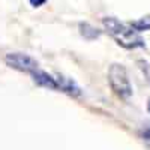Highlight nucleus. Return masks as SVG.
I'll use <instances>...</instances> for the list:
<instances>
[{
    "label": "nucleus",
    "instance_id": "1",
    "mask_svg": "<svg viewBox=\"0 0 150 150\" xmlns=\"http://www.w3.org/2000/svg\"><path fill=\"white\" fill-rule=\"evenodd\" d=\"M102 24L105 30L114 38L116 42L119 45H122L123 48H140L144 45L143 38L140 36V33L137 32L135 29H132L131 26L125 23H120L119 20L112 18V17H107L102 20Z\"/></svg>",
    "mask_w": 150,
    "mask_h": 150
},
{
    "label": "nucleus",
    "instance_id": "2",
    "mask_svg": "<svg viewBox=\"0 0 150 150\" xmlns=\"http://www.w3.org/2000/svg\"><path fill=\"white\" fill-rule=\"evenodd\" d=\"M108 83L111 90L122 99H129L132 96V84L128 71L122 65H111L108 69Z\"/></svg>",
    "mask_w": 150,
    "mask_h": 150
},
{
    "label": "nucleus",
    "instance_id": "3",
    "mask_svg": "<svg viewBox=\"0 0 150 150\" xmlns=\"http://www.w3.org/2000/svg\"><path fill=\"white\" fill-rule=\"evenodd\" d=\"M6 65L15 71L26 72V74H33L35 71L39 69V63L29 54L24 53H8L5 57Z\"/></svg>",
    "mask_w": 150,
    "mask_h": 150
},
{
    "label": "nucleus",
    "instance_id": "4",
    "mask_svg": "<svg viewBox=\"0 0 150 150\" xmlns=\"http://www.w3.org/2000/svg\"><path fill=\"white\" fill-rule=\"evenodd\" d=\"M56 78H57V90L59 92H63L69 96H80L81 95L80 86L74 80L63 77V75H56Z\"/></svg>",
    "mask_w": 150,
    "mask_h": 150
},
{
    "label": "nucleus",
    "instance_id": "5",
    "mask_svg": "<svg viewBox=\"0 0 150 150\" xmlns=\"http://www.w3.org/2000/svg\"><path fill=\"white\" fill-rule=\"evenodd\" d=\"M32 77L35 80V83L41 87H45V89H50V90H57V78L56 75H51L45 71H41L38 69L32 74Z\"/></svg>",
    "mask_w": 150,
    "mask_h": 150
},
{
    "label": "nucleus",
    "instance_id": "6",
    "mask_svg": "<svg viewBox=\"0 0 150 150\" xmlns=\"http://www.w3.org/2000/svg\"><path fill=\"white\" fill-rule=\"evenodd\" d=\"M78 29H80V35L87 41L98 39V38L101 36V30H98L96 27H93L92 24H89V23H80Z\"/></svg>",
    "mask_w": 150,
    "mask_h": 150
},
{
    "label": "nucleus",
    "instance_id": "7",
    "mask_svg": "<svg viewBox=\"0 0 150 150\" xmlns=\"http://www.w3.org/2000/svg\"><path fill=\"white\" fill-rule=\"evenodd\" d=\"M131 27H132V29H135L137 32L149 30V29H150V15H147V17H144V18L138 20V21H134V23L131 24Z\"/></svg>",
    "mask_w": 150,
    "mask_h": 150
},
{
    "label": "nucleus",
    "instance_id": "8",
    "mask_svg": "<svg viewBox=\"0 0 150 150\" xmlns=\"http://www.w3.org/2000/svg\"><path fill=\"white\" fill-rule=\"evenodd\" d=\"M138 65H140V69H141L143 74H144L147 83L150 84V65L147 63V62H138Z\"/></svg>",
    "mask_w": 150,
    "mask_h": 150
},
{
    "label": "nucleus",
    "instance_id": "9",
    "mask_svg": "<svg viewBox=\"0 0 150 150\" xmlns=\"http://www.w3.org/2000/svg\"><path fill=\"white\" fill-rule=\"evenodd\" d=\"M141 138H143L147 144H150V123L146 125V126L143 128V131H141Z\"/></svg>",
    "mask_w": 150,
    "mask_h": 150
},
{
    "label": "nucleus",
    "instance_id": "10",
    "mask_svg": "<svg viewBox=\"0 0 150 150\" xmlns=\"http://www.w3.org/2000/svg\"><path fill=\"white\" fill-rule=\"evenodd\" d=\"M48 0H29V3L33 6V8H41L42 5H45Z\"/></svg>",
    "mask_w": 150,
    "mask_h": 150
},
{
    "label": "nucleus",
    "instance_id": "11",
    "mask_svg": "<svg viewBox=\"0 0 150 150\" xmlns=\"http://www.w3.org/2000/svg\"><path fill=\"white\" fill-rule=\"evenodd\" d=\"M147 111L150 112V99H149V102H147Z\"/></svg>",
    "mask_w": 150,
    "mask_h": 150
}]
</instances>
